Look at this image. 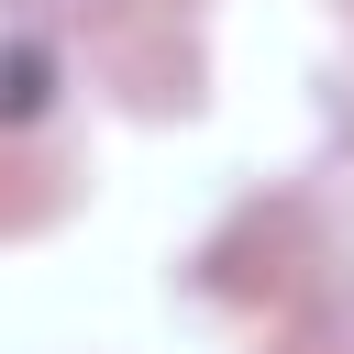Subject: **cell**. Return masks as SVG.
<instances>
[{"label":"cell","mask_w":354,"mask_h":354,"mask_svg":"<svg viewBox=\"0 0 354 354\" xmlns=\"http://www.w3.org/2000/svg\"><path fill=\"white\" fill-rule=\"evenodd\" d=\"M33 100H44V55H33V44H11V55H0V111L22 122Z\"/></svg>","instance_id":"obj_1"}]
</instances>
